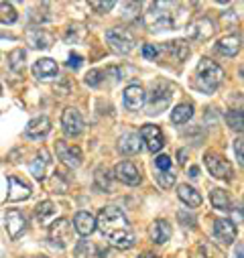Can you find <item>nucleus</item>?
I'll list each match as a JSON object with an SVG mask.
<instances>
[{
  "mask_svg": "<svg viewBox=\"0 0 244 258\" xmlns=\"http://www.w3.org/2000/svg\"><path fill=\"white\" fill-rule=\"evenodd\" d=\"M70 234H72V224L66 218L53 222L51 228H49V240L55 248H66L68 240H70Z\"/></svg>",
  "mask_w": 244,
  "mask_h": 258,
  "instance_id": "nucleus-9",
  "label": "nucleus"
},
{
  "mask_svg": "<svg viewBox=\"0 0 244 258\" xmlns=\"http://www.w3.org/2000/svg\"><path fill=\"white\" fill-rule=\"evenodd\" d=\"M186 157H188V151L186 149H179L177 151V163L179 165H186Z\"/></svg>",
  "mask_w": 244,
  "mask_h": 258,
  "instance_id": "nucleus-43",
  "label": "nucleus"
},
{
  "mask_svg": "<svg viewBox=\"0 0 244 258\" xmlns=\"http://www.w3.org/2000/svg\"><path fill=\"white\" fill-rule=\"evenodd\" d=\"M224 80V70L216 61L204 57L198 63V74H196V88L204 94H214L220 82Z\"/></svg>",
  "mask_w": 244,
  "mask_h": 258,
  "instance_id": "nucleus-3",
  "label": "nucleus"
},
{
  "mask_svg": "<svg viewBox=\"0 0 244 258\" xmlns=\"http://www.w3.org/2000/svg\"><path fill=\"white\" fill-rule=\"evenodd\" d=\"M157 183H159L163 189H171V185H175V175H173L171 171H159Z\"/></svg>",
  "mask_w": 244,
  "mask_h": 258,
  "instance_id": "nucleus-34",
  "label": "nucleus"
},
{
  "mask_svg": "<svg viewBox=\"0 0 244 258\" xmlns=\"http://www.w3.org/2000/svg\"><path fill=\"white\" fill-rule=\"evenodd\" d=\"M145 102H147V94H145V90L141 86L133 84V86H129L125 90V106L129 110H141L145 106Z\"/></svg>",
  "mask_w": 244,
  "mask_h": 258,
  "instance_id": "nucleus-17",
  "label": "nucleus"
},
{
  "mask_svg": "<svg viewBox=\"0 0 244 258\" xmlns=\"http://www.w3.org/2000/svg\"><path fill=\"white\" fill-rule=\"evenodd\" d=\"M61 124H64V131L68 137H80L84 131V118L80 114V110L76 108H66L61 114Z\"/></svg>",
  "mask_w": 244,
  "mask_h": 258,
  "instance_id": "nucleus-8",
  "label": "nucleus"
},
{
  "mask_svg": "<svg viewBox=\"0 0 244 258\" xmlns=\"http://www.w3.org/2000/svg\"><path fill=\"white\" fill-rule=\"evenodd\" d=\"M51 131V120L47 116H37L27 124V137L29 139H43Z\"/></svg>",
  "mask_w": 244,
  "mask_h": 258,
  "instance_id": "nucleus-19",
  "label": "nucleus"
},
{
  "mask_svg": "<svg viewBox=\"0 0 244 258\" xmlns=\"http://www.w3.org/2000/svg\"><path fill=\"white\" fill-rule=\"evenodd\" d=\"M242 47V39L240 35H226L222 37L218 43H216V51L220 55H226V57H234Z\"/></svg>",
  "mask_w": 244,
  "mask_h": 258,
  "instance_id": "nucleus-21",
  "label": "nucleus"
},
{
  "mask_svg": "<svg viewBox=\"0 0 244 258\" xmlns=\"http://www.w3.org/2000/svg\"><path fill=\"white\" fill-rule=\"evenodd\" d=\"M17 9L11 3H0V23L3 25H11L17 21Z\"/></svg>",
  "mask_w": 244,
  "mask_h": 258,
  "instance_id": "nucleus-32",
  "label": "nucleus"
},
{
  "mask_svg": "<svg viewBox=\"0 0 244 258\" xmlns=\"http://www.w3.org/2000/svg\"><path fill=\"white\" fill-rule=\"evenodd\" d=\"M210 202L216 210H224L228 212L232 208V202H230V196H228V191L226 189H212L210 193Z\"/></svg>",
  "mask_w": 244,
  "mask_h": 258,
  "instance_id": "nucleus-26",
  "label": "nucleus"
},
{
  "mask_svg": "<svg viewBox=\"0 0 244 258\" xmlns=\"http://www.w3.org/2000/svg\"><path fill=\"white\" fill-rule=\"evenodd\" d=\"M204 161H206V167H208V171H210L212 177L222 179V181H230V179H232L234 169H232V165H230L222 155H218V153H208Z\"/></svg>",
  "mask_w": 244,
  "mask_h": 258,
  "instance_id": "nucleus-6",
  "label": "nucleus"
},
{
  "mask_svg": "<svg viewBox=\"0 0 244 258\" xmlns=\"http://www.w3.org/2000/svg\"><path fill=\"white\" fill-rule=\"evenodd\" d=\"M186 23V11L171 3H151L145 13V25L149 31L175 29Z\"/></svg>",
  "mask_w": 244,
  "mask_h": 258,
  "instance_id": "nucleus-2",
  "label": "nucleus"
},
{
  "mask_svg": "<svg viewBox=\"0 0 244 258\" xmlns=\"http://www.w3.org/2000/svg\"><path fill=\"white\" fill-rule=\"evenodd\" d=\"M226 124L232 128V131L244 133V112L238 108H232L226 112Z\"/></svg>",
  "mask_w": 244,
  "mask_h": 258,
  "instance_id": "nucleus-30",
  "label": "nucleus"
},
{
  "mask_svg": "<svg viewBox=\"0 0 244 258\" xmlns=\"http://www.w3.org/2000/svg\"><path fill=\"white\" fill-rule=\"evenodd\" d=\"M155 167H157L159 171H169V169H171V157L159 155V157L155 159Z\"/></svg>",
  "mask_w": 244,
  "mask_h": 258,
  "instance_id": "nucleus-39",
  "label": "nucleus"
},
{
  "mask_svg": "<svg viewBox=\"0 0 244 258\" xmlns=\"http://www.w3.org/2000/svg\"><path fill=\"white\" fill-rule=\"evenodd\" d=\"M76 256L78 258H90V244L86 240H82L78 246H76Z\"/></svg>",
  "mask_w": 244,
  "mask_h": 258,
  "instance_id": "nucleus-40",
  "label": "nucleus"
},
{
  "mask_svg": "<svg viewBox=\"0 0 244 258\" xmlns=\"http://www.w3.org/2000/svg\"><path fill=\"white\" fill-rule=\"evenodd\" d=\"M177 196H179V200L186 204L188 208H200V206H202L200 191H196V189H194L192 185H188V183H183V185L177 187Z\"/></svg>",
  "mask_w": 244,
  "mask_h": 258,
  "instance_id": "nucleus-23",
  "label": "nucleus"
},
{
  "mask_svg": "<svg viewBox=\"0 0 244 258\" xmlns=\"http://www.w3.org/2000/svg\"><path fill=\"white\" fill-rule=\"evenodd\" d=\"M114 177L127 185H139L141 183V173L131 161H120L114 167Z\"/></svg>",
  "mask_w": 244,
  "mask_h": 258,
  "instance_id": "nucleus-12",
  "label": "nucleus"
},
{
  "mask_svg": "<svg viewBox=\"0 0 244 258\" xmlns=\"http://www.w3.org/2000/svg\"><path fill=\"white\" fill-rule=\"evenodd\" d=\"M31 193L33 191H31L29 183H25L23 179H19L15 175L9 177V191H7V200L9 202H25V200L31 198Z\"/></svg>",
  "mask_w": 244,
  "mask_h": 258,
  "instance_id": "nucleus-11",
  "label": "nucleus"
},
{
  "mask_svg": "<svg viewBox=\"0 0 244 258\" xmlns=\"http://www.w3.org/2000/svg\"><path fill=\"white\" fill-rule=\"evenodd\" d=\"M232 220H234V222H242V220H244V212H236V210H234V212H232Z\"/></svg>",
  "mask_w": 244,
  "mask_h": 258,
  "instance_id": "nucleus-44",
  "label": "nucleus"
},
{
  "mask_svg": "<svg viewBox=\"0 0 244 258\" xmlns=\"http://www.w3.org/2000/svg\"><path fill=\"white\" fill-rule=\"evenodd\" d=\"M212 35H214V23L208 17H202L188 27V37L196 41H208Z\"/></svg>",
  "mask_w": 244,
  "mask_h": 258,
  "instance_id": "nucleus-13",
  "label": "nucleus"
},
{
  "mask_svg": "<svg viewBox=\"0 0 244 258\" xmlns=\"http://www.w3.org/2000/svg\"><path fill=\"white\" fill-rule=\"evenodd\" d=\"M139 258H155V254H151V252H145V254H141Z\"/></svg>",
  "mask_w": 244,
  "mask_h": 258,
  "instance_id": "nucleus-46",
  "label": "nucleus"
},
{
  "mask_svg": "<svg viewBox=\"0 0 244 258\" xmlns=\"http://www.w3.org/2000/svg\"><path fill=\"white\" fill-rule=\"evenodd\" d=\"M236 258H244V252H238V254H236Z\"/></svg>",
  "mask_w": 244,
  "mask_h": 258,
  "instance_id": "nucleus-48",
  "label": "nucleus"
},
{
  "mask_svg": "<svg viewBox=\"0 0 244 258\" xmlns=\"http://www.w3.org/2000/svg\"><path fill=\"white\" fill-rule=\"evenodd\" d=\"M74 228H76V232L80 236L86 238V236H90V234L96 232L98 224H96V218L90 212H78L76 218H74Z\"/></svg>",
  "mask_w": 244,
  "mask_h": 258,
  "instance_id": "nucleus-18",
  "label": "nucleus"
},
{
  "mask_svg": "<svg viewBox=\"0 0 244 258\" xmlns=\"http://www.w3.org/2000/svg\"><path fill=\"white\" fill-rule=\"evenodd\" d=\"M234 155H236L238 165H244V137L234 141Z\"/></svg>",
  "mask_w": 244,
  "mask_h": 258,
  "instance_id": "nucleus-37",
  "label": "nucleus"
},
{
  "mask_svg": "<svg viewBox=\"0 0 244 258\" xmlns=\"http://www.w3.org/2000/svg\"><path fill=\"white\" fill-rule=\"evenodd\" d=\"M96 224H98L100 232L108 238L110 246H114L118 250H129L135 246V232L129 226V218L118 208H114V206L104 208L100 212V216L96 218Z\"/></svg>",
  "mask_w": 244,
  "mask_h": 258,
  "instance_id": "nucleus-1",
  "label": "nucleus"
},
{
  "mask_svg": "<svg viewBox=\"0 0 244 258\" xmlns=\"http://www.w3.org/2000/svg\"><path fill=\"white\" fill-rule=\"evenodd\" d=\"M114 5H116L114 0H108V3H96V0H94V3H90V7H92L96 13H102V15H104V13H110V11L114 9Z\"/></svg>",
  "mask_w": 244,
  "mask_h": 258,
  "instance_id": "nucleus-38",
  "label": "nucleus"
},
{
  "mask_svg": "<svg viewBox=\"0 0 244 258\" xmlns=\"http://www.w3.org/2000/svg\"><path fill=\"white\" fill-rule=\"evenodd\" d=\"M238 100H240V102H242V104H244V96H240V98H238Z\"/></svg>",
  "mask_w": 244,
  "mask_h": 258,
  "instance_id": "nucleus-49",
  "label": "nucleus"
},
{
  "mask_svg": "<svg viewBox=\"0 0 244 258\" xmlns=\"http://www.w3.org/2000/svg\"><path fill=\"white\" fill-rule=\"evenodd\" d=\"M57 72H59L57 63H55L53 59H49V57L39 59V61L35 63V66H33V76H35L37 80H41V82L53 80V78L57 76Z\"/></svg>",
  "mask_w": 244,
  "mask_h": 258,
  "instance_id": "nucleus-16",
  "label": "nucleus"
},
{
  "mask_svg": "<svg viewBox=\"0 0 244 258\" xmlns=\"http://www.w3.org/2000/svg\"><path fill=\"white\" fill-rule=\"evenodd\" d=\"M7 230L13 240H19L27 230V218L19 210H11L7 214Z\"/></svg>",
  "mask_w": 244,
  "mask_h": 258,
  "instance_id": "nucleus-14",
  "label": "nucleus"
},
{
  "mask_svg": "<svg viewBox=\"0 0 244 258\" xmlns=\"http://www.w3.org/2000/svg\"><path fill=\"white\" fill-rule=\"evenodd\" d=\"M192 116H194V106L192 104H179L171 112V122L173 124H186L188 120H192Z\"/></svg>",
  "mask_w": 244,
  "mask_h": 258,
  "instance_id": "nucleus-28",
  "label": "nucleus"
},
{
  "mask_svg": "<svg viewBox=\"0 0 244 258\" xmlns=\"http://www.w3.org/2000/svg\"><path fill=\"white\" fill-rule=\"evenodd\" d=\"M25 39H27V43H29L33 49H47V47H51V43H53L51 33H47L45 29H29L27 35H25Z\"/></svg>",
  "mask_w": 244,
  "mask_h": 258,
  "instance_id": "nucleus-20",
  "label": "nucleus"
},
{
  "mask_svg": "<svg viewBox=\"0 0 244 258\" xmlns=\"http://www.w3.org/2000/svg\"><path fill=\"white\" fill-rule=\"evenodd\" d=\"M157 55H159V49L155 45H145L143 47V57L145 59H155Z\"/></svg>",
  "mask_w": 244,
  "mask_h": 258,
  "instance_id": "nucleus-42",
  "label": "nucleus"
},
{
  "mask_svg": "<svg viewBox=\"0 0 244 258\" xmlns=\"http://www.w3.org/2000/svg\"><path fill=\"white\" fill-rule=\"evenodd\" d=\"M143 147V139L135 133H129V135H122L120 141H118V149L122 155H137Z\"/></svg>",
  "mask_w": 244,
  "mask_h": 258,
  "instance_id": "nucleus-22",
  "label": "nucleus"
},
{
  "mask_svg": "<svg viewBox=\"0 0 244 258\" xmlns=\"http://www.w3.org/2000/svg\"><path fill=\"white\" fill-rule=\"evenodd\" d=\"M106 41L110 43V47L116 53H122V55H127V53H131L135 49V37L122 27L108 29L106 31Z\"/></svg>",
  "mask_w": 244,
  "mask_h": 258,
  "instance_id": "nucleus-4",
  "label": "nucleus"
},
{
  "mask_svg": "<svg viewBox=\"0 0 244 258\" xmlns=\"http://www.w3.org/2000/svg\"><path fill=\"white\" fill-rule=\"evenodd\" d=\"M102 80H104V72H102V70H92V72H88V76H86V84H88L90 88H98V86L102 84Z\"/></svg>",
  "mask_w": 244,
  "mask_h": 258,
  "instance_id": "nucleus-35",
  "label": "nucleus"
},
{
  "mask_svg": "<svg viewBox=\"0 0 244 258\" xmlns=\"http://www.w3.org/2000/svg\"><path fill=\"white\" fill-rule=\"evenodd\" d=\"M238 74H240V78L244 80V63H242V66H240V70H238Z\"/></svg>",
  "mask_w": 244,
  "mask_h": 258,
  "instance_id": "nucleus-47",
  "label": "nucleus"
},
{
  "mask_svg": "<svg viewBox=\"0 0 244 258\" xmlns=\"http://www.w3.org/2000/svg\"><path fill=\"white\" fill-rule=\"evenodd\" d=\"M167 51L177 59V61H186L190 57V45L183 39H175L173 43H167Z\"/></svg>",
  "mask_w": 244,
  "mask_h": 258,
  "instance_id": "nucleus-27",
  "label": "nucleus"
},
{
  "mask_svg": "<svg viewBox=\"0 0 244 258\" xmlns=\"http://www.w3.org/2000/svg\"><path fill=\"white\" fill-rule=\"evenodd\" d=\"M55 151H57V159L64 163V165H68L70 169H76V167H80L82 165V151H80V147H74V145H68V143H64V141H57L55 143Z\"/></svg>",
  "mask_w": 244,
  "mask_h": 258,
  "instance_id": "nucleus-7",
  "label": "nucleus"
},
{
  "mask_svg": "<svg viewBox=\"0 0 244 258\" xmlns=\"http://www.w3.org/2000/svg\"><path fill=\"white\" fill-rule=\"evenodd\" d=\"M171 98H173V88L165 82H159L153 86V92H151V98H149V114H161L169 104H171Z\"/></svg>",
  "mask_w": 244,
  "mask_h": 258,
  "instance_id": "nucleus-5",
  "label": "nucleus"
},
{
  "mask_svg": "<svg viewBox=\"0 0 244 258\" xmlns=\"http://www.w3.org/2000/svg\"><path fill=\"white\" fill-rule=\"evenodd\" d=\"M25 61H27V51L25 49H15L11 55H9V66L13 72H23L25 70Z\"/></svg>",
  "mask_w": 244,
  "mask_h": 258,
  "instance_id": "nucleus-31",
  "label": "nucleus"
},
{
  "mask_svg": "<svg viewBox=\"0 0 244 258\" xmlns=\"http://www.w3.org/2000/svg\"><path fill=\"white\" fill-rule=\"evenodd\" d=\"M214 236L224 246H230L236 240V226L232 220H216L214 222Z\"/></svg>",
  "mask_w": 244,
  "mask_h": 258,
  "instance_id": "nucleus-15",
  "label": "nucleus"
},
{
  "mask_svg": "<svg viewBox=\"0 0 244 258\" xmlns=\"http://www.w3.org/2000/svg\"><path fill=\"white\" fill-rule=\"evenodd\" d=\"M37 258H49V256H43V254H41V256H37Z\"/></svg>",
  "mask_w": 244,
  "mask_h": 258,
  "instance_id": "nucleus-50",
  "label": "nucleus"
},
{
  "mask_svg": "<svg viewBox=\"0 0 244 258\" xmlns=\"http://www.w3.org/2000/svg\"><path fill=\"white\" fill-rule=\"evenodd\" d=\"M82 63H84L82 55L72 53V55H70V59H68V68H70V70H80V68H82Z\"/></svg>",
  "mask_w": 244,
  "mask_h": 258,
  "instance_id": "nucleus-41",
  "label": "nucleus"
},
{
  "mask_svg": "<svg viewBox=\"0 0 244 258\" xmlns=\"http://www.w3.org/2000/svg\"><path fill=\"white\" fill-rule=\"evenodd\" d=\"M0 96H3V86H0Z\"/></svg>",
  "mask_w": 244,
  "mask_h": 258,
  "instance_id": "nucleus-51",
  "label": "nucleus"
},
{
  "mask_svg": "<svg viewBox=\"0 0 244 258\" xmlns=\"http://www.w3.org/2000/svg\"><path fill=\"white\" fill-rule=\"evenodd\" d=\"M198 175H200V169L198 167H192L190 169V177H198Z\"/></svg>",
  "mask_w": 244,
  "mask_h": 258,
  "instance_id": "nucleus-45",
  "label": "nucleus"
},
{
  "mask_svg": "<svg viewBox=\"0 0 244 258\" xmlns=\"http://www.w3.org/2000/svg\"><path fill=\"white\" fill-rule=\"evenodd\" d=\"M173 230H171V224L167 220H155L153 226H151V240L155 244H165L169 238H171Z\"/></svg>",
  "mask_w": 244,
  "mask_h": 258,
  "instance_id": "nucleus-24",
  "label": "nucleus"
},
{
  "mask_svg": "<svg viewBox=\"0 0 244 258\" xmlns=\"http://www.w3.org/2000/svg\"><path fill=\"white\" fill-rule=\"evenodd\" d=\"M177 218H179V222L186 226V228H196V218H194V214H188L186 210H181V212H177Z\"/></svg>",
  "mask_w": 244,
  "mask_h": 258,
  "instance_id": "nucleus-36",
  "label": "nucleus"
},
{
  "mask_svg": "<svg viewBox=\"0 0 244 258\" xmlns=\"http://www.w3.org/2000/svg\"><path fill=\"white\" fill-rule=\"evenodd\" d=\"M141 139H143V143L147 145V149L151 153H159L163 149V145H165L163 131L159 126H155V124H145L141 128Z\"/></svg>",
  "mask_w": 244,
  "mask_h": 258,
  "instance_id": "nucleus-10",
  "label": "nucleus"
},
{
  "mask_svg": "<svg viewBox=\"0 0 244 258\" xmlns=\"http://www.w3.org/2000/svg\"><path fill=\"white\" fill-rule=\"evenodd\" d=\"M110 173H108V169H104V167H100V169H96V175H94V181H96V187L100 189V191H108L110 189Z\"/></svg>",
  "mask_w": 244,
  "mask_h": 258,
  "instance_id": "nucleus-33",
  "label": "nucleus"
},
{
  "mask_svg": "<svg viewBox=\"0 0 244 258\" xmlns=\"http://www.w3.org/2000/svg\"><path fill=\"white\" fill-rule=\"evenodd\" d=\"M51 159H49V153L47 151H39L37 153V159L31 163V175L39 181L45 179V173H47V167H49Z\"/></svg>",
  "mask_w": 244,
  "mask_h": 258,
  "instance_id": "nucleus-25",
  "label": "nucleus"
},
{
  "mask_svg": "<svg viewBox=\"0 0 244 258\" xmlns=\"http://www.w3.org/2000/svg\"><path fill=\"white\" fill-rule=\"evenodd\" d=\"M35 216H37V220H39L41 224L49 226V222L55 218V206H53V202H41V204L35 208Z\"/></svg>",
  "mask_w": 244,
  "mask_h": 258,
  "instance_id": "nucleus-29",
  "label": "nucleus"
}]
</instances>
